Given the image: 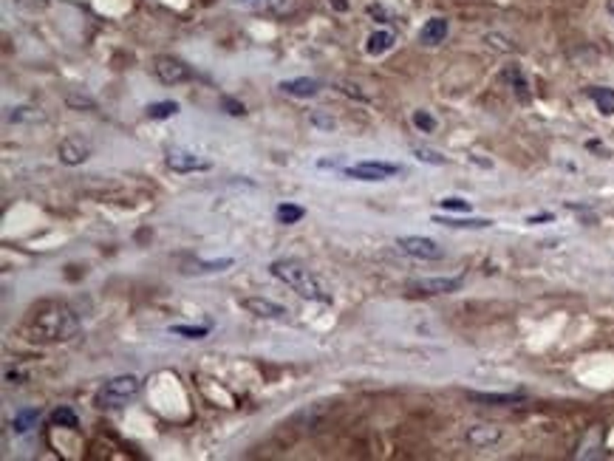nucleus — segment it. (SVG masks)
Returning <instances> with one entry per match:
<instances>
[{
    "instance_id": "9b49d317",
    "label": "nucleus",
    "mask_w": 614,
    "mask_h": 461,
    "mask_svg": "<svg viewBox=\"0 0 614 461\" xmlns=\"http://www.w3.org/2000/svg\"><path fill=\"white\" fill-rule=\"evenodd\" d=\"M448 32H450V23L445 18H431L419 32V43L422 46H439V43H445Z\"/></svg>"
},
{
    "instance_id": "1a4fd4ad",
    "label": "nucleus",
    "mask_w": 614,
    "mask_h": 461,
    "mask_svg": "<svg viewBox=\"0 0 614 461\" xmlns=\"http://www.w3.org/2000/svg\"><path fill=\"white\" fill-rule=\"evenodd\" d=\"M241 309H247L250 314L264 317V320H286L289 317V309H283L281 303H275L269 297H244Z\"/></svg>"
},
{
    "instance_id": "f3484780",
    "label": "nucleus",
    "mask_w": 614,
    "mask_h": 461,
    "mask_svg": "<svg viewBox=\"0 0 614 461\" xmlns=\"http://www.w3.org/2000/svg\"><path fill=\"white\" fill-rule=\"evenodd\" d=\"M589 97H591V102L597 105V111H600L603 116H611V113H614V88H591Z\"/></svg>"
},
{
    "instance_id": "7c9ffc66",
    "label": "nucleus",
    "mask_w": 614,
    "mask_h": 461,
    "mask_svg": "<svg viewBox=\"0 0 614 461\" xmlns=\"http://www.w3.org/2000/svg\"><path fill=\"white\" fill-rule=\"evenodd\" d=\"M552 218H555L552 212H541V215H529L527 223H541V221H552Z\"/></svg>"
},
{
    "instance_id": "f8f14e48",
    "label": "nucleus",
    "mask_w": 614,
    "mask_h": 461,
    "mask_svg": "<svg viewBox=\"0 0 614 461\" xmlns=\"http://www.w3.org/2000/svg\"><path fill=\"white\" fill-rule=\"evenodd\" d=\"M281 91L289 94V97H300V99H306V97H314V94L320 91V82H317V80H309V77L283 80V82H281Z\"/></svg>"
},
{
    "instance_id": "c85d7f7f",
    "label": "nucleus",
    "mask_w": 614,
    "mask_h": 461,
    "mask_svg": "<svg viewBox=\"0 0 614 461\" xmlns=\"http://www.w3.org/2000/svg\"><path fill=\"white\" fill-rule=\"evenodd\" d=\"M340 88H343L348 97H357V99H362V102L368 99V94H362V91H360V85H354V82H348V80H343V82H340Z\"/></svg>"
},
{
    "instance_id": "ddd939ff",
    "label": "nucleus",
    "mask_w": 614,
    "mask_h": 461,
    "mask_svg": "<svg viewBox=\"0 0 614 461\" xmlns=\"http://www.w3.org/2000/svg\"><path fill=\"white\" fill-rule=\"evenodd\" d=\"M501 77H504V82L512 88V94H515L521 102H529V82H527V77H524V71H521L518 66H507Z\"/></svg>"
},
{
    "instance_id": "7ed1b4c3",
    "label": "nucleus",
    "mask_w": 614,
    "mask_h": 461,
    "mask_svg": "<svg viewBox=\"0 0 614 461\" xmlns=\"http://www.w3.org/2000/svg\"><path fill=\"white\" fill-rule=\"evenodd\" d=\"M396 247L405 255L417 258V261H439V258H445V250L434 238H422V235H402V238H396Z\"/></svg>"
},
{
    "instance_id": "a211bd4d",
    "label": "nucleus",
    "mask_w": 614,
    "mask_h": 461,
    "mask_svg": "<svg viewBox=\"0 0 614 461\" xmlns=\"http://www.w3.org/2000/svg\"><path fill=\"white\" fill-rule=\"evenodd\" d=\"M37 419H40V410H37V407H26V410L15 413V419H12V427H15L18 433H26V430L32 427V422H37Z\"/></svg>"
},
{
    "instance_id": "c756f323",
    "label": "nucleus",
    "mask_w": 614,
    "mask_h": 461,
    "mask_svg": "<svg viewBox=\"0 0 614 461\" xmlns=\"http://www.w3.org/2000/svg\"><path fill=\"white\" fill-rule=\"evenodd\" d=\"M484 40H487V46H493V49H501V51H512V46H510L507 40H501L498 35H487Z\"/></svg>"
},
{
    "instance_id": "dca6fc26",
    "label": "nucleus",
    "mask_w": 614,
    "mask_h": 461,
    "mask_svg": "<svg viewBox=\"0 0 614 461\" xmlns=\"http://www.w3.org/2000/svg\"><path fill=\"white\" fill-rule=\"evenodd\" d=\"M434 223H442V226H453V229H487L493 226V221L487 218H434Z\"/></svg>"
},
{
    "instance_id": "4be33fe9",
    "label": "nucleus",
    "mask_w": 614,
    "mask_h": 461,
    "mask_svg": "<svg viewBox=\"0 0 614 461\" xmlns=\"http://www.w3.org/2000/svg\"><path fill=\"white\" fill-rule=\"evenodd\" d=\"M303 215H306V209L297 207V204H281L278 207V221L281 223H297Z\"/></svg>"
},
{
    "instance_id": "6ab92c4d",
    "label": "nucleus",
    "mask_w": 614,
    "mask_h": 461,
    "mask_svg": "<svg viewBox=\"0 0 614 461\" xmlns=\"http://www.w3.org/2000/svg\"><path fill=\"white\" fill-rule=\"evenodd\" d=\"M238 4L258 9V12H283L286 9V0H238Z\"/></svg>"
},
{
    "instance_id": "0eeeda50",
    "label": "nucleus",
    "mask_w": 614,
    "mask_h": 461,
    "mask_svg": "<svg viewBox=\"0 0 614 461\" xmlns=\"http://www.w3.org/2000/svg\"><path fill=\"white\" fill-rule=\"evenodd\" d=\"M164 161H167V167L173 173H195V170H210L213 167L210 159H204L198 153H190V150H170Z\"/></svg>"
},
{
    "instance_id": "2eb2a0df",
    "label": "nucleus",
    "mask_w": 614,
    "mask_h": 461,
    "mask_svg": "<svg viewBox=\"0 0 614 461\" xmlns=\"http://www.w3.org/2000/svg\"><path fill=\"white\" fill-rule=\"evenodd\" d=\"M467 399L470 402H481V405H515V402L524 399V393L521 391H515V393H481V391H470Z\"/></svg>"
},
{
    "instance_id": "b1692460",
    "label": "nucleus",
    "mask_w": 614,
    "mask_h": 461,
    "mask_svg": "<svg viewBox=\"0 0 614 461\" xmlns=\"http://www.w3.org/2000/svg\"><path fill=\"white\" fill-rule=\"evenodd\" d=\"M414 156H417L419 161H425V164H436V167H442V164H448V159H445L442 153H436V150H431V147H414Z\"/></svg>"
},
{
    "instance_id": "f03ea898",
    "label": "nucleus",
    "mask_w": 614,
    "mask_h": 461,
    "mask_svg": "<svg viewBox=\"0 0 614 461\" xmlns=\"http://www.w3.org/2000/svg\"><path fill=\"white\" fill-rule=\"evenodd\" d=\"M142 382L139 376L133 374H122V376H113L111 382H105V388L97 393V405L99 407H122L128 399H133L139 393Z\"/></svg>"
},
{
    "instance_id": "412c9836",
    "label": "nucleus",
    "mask_w": 614,
    "mask_h": 461,
    "mask_svg": "<svg viewBox=\"0 0 614 461\" xmlns=\"http://www.w3.org/2000/svg\"><path fill=\"white\" fill-rule=\"evenodd\" d=\"M176 113H178V102H153V105H147L150 119H167V116H176Z\"/></svg>"
},
{
    "instance_id": "423d86ee",
    "label": "nucleus",
    "mask_w": 614,
    "mask_h": 461,
    "mask_svg": "<svg viewBox=\"0 0 614 461\" xmlns=\"http://www.w3.org/2000/svg\"><path fill=\"white\" fill-rule=\"evenodd\" d=\"M465 286V278H422V281H411L407 289L419 292V295H453Z\"/></svg>"
},
{
    "instance_id": "f257e3e1",
    "label": "nucleus",
    "mask_w": 614,
    "mask_h": 461,
    "mask_svg": "<svg viewBox=\"0 0 614 461\" xmlns=\"http://www.w3.org/2000/svg\"><path fill=\"white\" fill-rule=\"evenodd\" d=\"M269 272L286 283L292 292H297L303 300H314V303H331V292L326 289V283L309 269L303 266L300 261H292V258H283V261H275L269 266Z\"/></svg>"
},
{
    "instance_id": "39448f33",
    "label": "nucleus",
    "mask_w": 614,
    "mask_h": 461,
    "mask_svg": "<svg viewBox=\"0 0 614 461\" xmlns=\"http://www.w3.org/2000/svg\"><path fill=\"white\" fill-rule=\"evenodd\" d=\"M91 142H85L82 136H66L60 145H57V159L66 164V167H77L82 161L91 159Z\"/></svg>"
},
{
    "instance_id": "393cba45",
    "label": "nucleus",
    "mask_w": 614,
    "mask_h": 461,
    "mask_svg": "<svg viewBox=\"0 0 614 461\" xmlns=\"http://www.w3.org/2000/svg\"><path fill=\"white\" fill-rule=\"evenodd\" d=\"M414 125H417L422 133H434V130H436V119H434L428 111H414Z\"/></svg>"
},
{
    "instance_id": "473e14b6",
    "label": "nucleus",
    "mask_w": 614,
    "mask_h": 461,
    "mask_svg": "<svg viewBox=\"0 0 614 461\" xmlns=\"http://www.w3.org/2000/svg\"><path fill=\"white\" fill-rule=\"evenodd\" d=\"M606 12H608V15L614 18V0H608V4H606Z\"/></svg>"
},
{
    "instance_id": "4468645a",
    "label": "nucleus",
    "mask_w": 614,
    "mask_h": 461,
    "mask_svg": "<svg viewBox=\"0 0 614 461\" xmlns=\"http://www.w3.org/2000/svg\"><path fill=\"white\" fill-rule=\"evenodd\" d=\"M393 43H396L393 32H388V29H379V32H374V35L365 40V51H368L371 57H379V54L391 51V49H393Z\"/></svg>"
},
{
    "instance_id": "9d476101",
    "label": "nucleus",
    "mask_w": 614,
    "mask_h": 461,
    "mask_svg": "<svg viewBox=\"0 0 614 461\" xmlns=\"http://www.w3.org/2000/svg\"><path fill=\"white\" fill-rule=\"evenodd\" d=\"M465 438L470 447L487 450V447H496L501 441V427L498 424H473V427H467Z\"/></svg>"
},
{
    "instance_id": "cd10ccee",
    "label": "nucleus",
    "mask_w": 614,
    "mask_h": 461,
    "mask_svg": "<svg viewBox=\"0 0 614 461\" xmlns=\"http://www.w3.org/2000/svg\"><path fill=\"white\" fill-rule=\"evenodd\" d=\"M221 105H224L227 113H233V116H244V113H247V108H244L241 102H235L233 97H221Z\"/></svg>"
},
{
    "instance_id": "bb28decb",
    "label": "nucleus",
    "mask_w": 614,
    "mask_h": 461,
    "mask_svg": "<svg viewBox=\"0 0 614 461\" xmlns=\"http://www.w3.org/2000/svg\"><path fill=\"white\" fill-rule=\"evenodd\" d=\"M439 204H442L445 209H453V212H470V201L456 198V195H453V198H442Z\"/></svg>"
},
{
    "instance_id": "a878e982",
    "label": "nucleus",
    "mask_w": 614,
    "mask_h": 461,
    "mask_svg": "<svg viewBox=\"0 0 614 461\" xmlns=\"http://www.w3.org/2000/svg\"><path fill=\"white\" fill-rule=\"evenodd\" d=\"M309 122H312L314 128H320V130H334V128H337L334 116H329V113H323V111H312Z\"/></svg>"
},
{
    "instance_id": "6e6552de",
    "label": "nucleus",
    "mask_w": 614,
    "mask_h": 461,
    "mask_svg": "<svg viewBox=\"0 0 614 461\" xmlns=\"http://www.w3.org/2000/svg\"><path fill=\"white\" fill-rule=\"evenodd\" d=\"M396 173H399V167L385 164V161H360L354 167H345V176L360 178V181H382V178H391Z\"/></svg>"
},
{
    "instance_id": "5701e85b",
    "label": "nucleus",
    "mask_w": 614,
    "mask_h": 461,
    "mask_svg": "<svg viewBox=\"0 0 614 461\" xmlns=\"http://www.w3.org/2000/svg\"><path fill=\"white\" fill-rule=\"evenodd\" d=\"M51 424H57V427H80V419H77V413L71 407H57L51 413Z\"/></svg>"
},
{
    "instance_id": "2f4dec72",
    "label": "nucleus",
    "mask_w": 614,
    "mask_h": 461,
    "mask_svg": "<svg viewBox=\"0 0 614 461\" xmlns=\"http://www.w3.org/2000/svg\"><path fill=\"white\" fill-rule=\"evenodd\" d=\"M331 4H334V9H337V12H345V9H348V4H345V0H331Z\"/></svg>"
},
{
    "instance_id": "20e7f679",
    "label": "nucleus",
    "mask_w": 614,
    "mask_h": 461,
    "mask_svg": "<svg viewBox=\"0 0 614 461\" xmlns=\"http://www.w3.org/2000/svg\"><path fill=\"white\" fill-rule=\"evenodd\" d=\"M153 74L164 82V85H178V82H187L192 77L190 66L178 57H156L153 60Z\"/></svg>"
},
{
    "instance_id": "aec40b11",
    "label": "nucleus",
    "mask_w": 614,
    "mask_h": 461,
    "mask_svg": "<svg viewBox=\"0 0 614 461\" xmlns=\"http://www.w3.org/2000/svg\"><path fill=\"white\" fill-rule=\"evenodd\" d=\"M170 334L187 337V340H201L210 334V326H170Z\"/></svg>"
}]
</instances>
